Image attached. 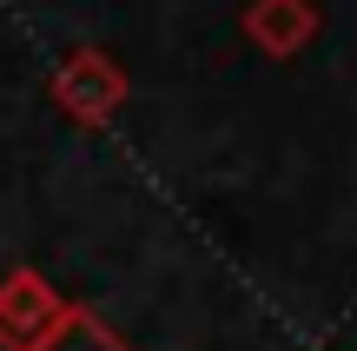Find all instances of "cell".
I'll list each match as a JSON object with an SVG mask.
<instances>
[{"label": "cell", "instance_id": "cell-1", "mask_svg": "<svg viewBox=\"0 0 357 351\" xmlns=\"http://www.w3.org/2000/svg\"><path fill=\"white\" fill-rule=\"evenodd\" d=\"M126 93H132V80L106 47H73L53 66V106L66 119H79V126H106L126 106Z\"/></svg>", "mask_w": 357, "mask_h": 351}, {"label": "cell", "instance_id": "cell-2", "mask_svg": "<svg viewBox=\"0 0 357 351\" xmlns=\"http://www.w3.org/2000/svg\"><path fill=\"white\" fill-rule=\"evenodd\" d=\"M66 312H73V299H60L47 272H33V265L0 272V351H40L66 325Z\"/></svg>", "mask_w": 357, "mask_h": 351}, {"label": "cell", "instance_id": "cell-3", "mask_svg": "<svg viewBox=\"0 0 357 351\" xmlns=\"http://www.w3.org/2000/svg\"><path fill=\"white\" fill-rule=\"evenodd\" d=\"M238 27H245V40H252L258 53L291 60V53H305L311 40H318V7H311V0H245Z\"/></svg>", "mask_w": 357, "mask_h": 351}, {"label": "cell", "instance_id": "cell-4", "mask_svg": "<svg viewBox=\"0 0 357 351\" xmlns=\"http://www.w3.org/2000/svg\"><path fill=\"white\" fill-rule=\"evenodd\" d=\"M40 351H132V345L119 338V331L106 325L100 312H86V305H73V312H66V325L53 331V338L40 345Z\"/></svg>", "mask_w": 357, "mask_h": 351}]
</instances>
